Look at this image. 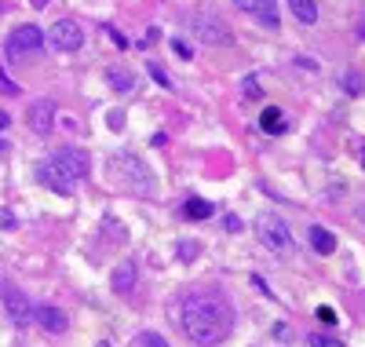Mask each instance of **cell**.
I'll return each instance as SVG.
<instances>
[{
    "instance_id": "cell-31",
    "label": "cell",
    "mask_w": 365,
    "mask_h": 347,
    "mask_svg": "<svg viewBox=\"0 0 365 347\" xmlns=\"http://www.w3.org/2000/svg\"><path fill=\"white\" fill-rule=\"evenodd\" d=\"M361 219H365V208H361Z\"/></svg>"
},
{
    "instance_id": "cell-28",
    "label": "cell",
    "mask_w": 365,
    "mask_h": 347,
    "mask_svg": "<svg viewBox=\"0 0 365 347\" xmlns=\"http://www.w3.org/2000/svg\"><path fill=\"white\" fill-rule=\"evenodd\" d=\"M358 37H365V15H361V22H358Z\"/></svg>"
},
{
    "instance_id": "cell-1",
    "label": "cell",
    "mask_w": 365,
    "mask_h": 347,
    "mask_svg": "<svg viewBox=\"0 0 365 347\" xmlns=\"http://www.w3.org/2000/svg\"><path fill=\"white\" fill-rule=\"evenodd\" d=\"M179 322L187 329V336L201 347H216L230 336L234 329V307L227 303L223 293L216 289H201V293H190L182 296L179 303Z\"/></svg>"
},
{
    "instance_id": "cell-19",
    "label": "cell",
    "mask_w": 365,
    "mask_h": 347,
    "mask_svg": "<svg viewBox=\"0 0 365 347\" xmlns=\"http://www.w3.org/2000/svg\"><path fill=\"white\" fill-rule=\"evenodd\" d=\"M150 74H154V81H158V84H161V88H172V81H168V77H165V70H161V66H158V62H150Z\"/></svg>"
},
{
    "instance_id": "cell-9",
    "label": "cell",
    "mask_w": 365,
    "mask_h": 347,
    "mask_svg": "<svg viewBox=\"0 0 365 347\" xmlns=\"http://www.w3.org/2000/svg\"><path fill=\"white\" fill-rule=\"evenodd\" d=\"M4 293V303H8V311H11V318L19 322V326H26L29 318H34V307H29V300L19 293V289H11V286H4L0 289Z\"/></svg>"
},
{
    "instance_id": "cell-22",
    "label": "cell",
    "mask_w": 365,
    "mask_h": 347,
    "mask_svg": "<svg viewBox=\"0 0 365 347\" xmlns=\"http://www.w3.org/2000/svg\"><path fill=\"white\" fill-rule=\"evenodd\" d=\"M143 347H168V343H165V336H158V333H146V336H143Z\"/></svg>"
},
{
    "instance_id": "cell-18",
    "label": "cell",
    "mask_w": 365,
    "mask_h": 347,
    "mask_svg": "<svg viewBox=\"0 0 365 347\" xmlns=\"http://www.w3.org/2000/svg\"><path fill=\"white\" fill-rule=\"evenodd\" d=\"M311 347H347V343L336 340V336H322V333H314V336H311Z\"/></svg>"
},
{
    "instance_id": "cell-27",
    "label": "cell",
    "mask_w": 365,
    "mask_h": 347,
    "mask_svg": "<svg viewBox=\"0 0 365 347\" xmlns=\"http://www.w3.org/2000/svg\"><path fill=\"white\" fill-rule=\"evenodd\" d=\"M8 129V114H0V132H4Z\"/></svg>"
},
{
    "instance_id": "cell-29",
    "label": "cell",
    "mask_w": 365,
    "mask_h": 347,
    "mask_svg": "<svg viewBox=\"0 0 365 347\" xmlns=\"http://www.w3.org/2000/svg\"><path fill=\"white\" fill-rule=\"evenodd\" d=\"M48 4V0H34V8H44Z\"/></svg>"
},
{
    "instance_id": "cell-13",
    "label": "cell",
    "mask_w": 365,
    "mask_h": 347,
    "mask_svg": "<svg viewBox=\"0 0 365 347\" xmlns=\"http://www.w3.org/2000/svg\"><path fill=\"white\" fill-rule=\"evenodd\" d=\"M311 245L322 252V256H329V252H336V238H332L325 227H311Z\"/></svg>"
},
{
    "instance_id": "cell-2",
    "label": "cell",
    "mask_w": 365,
    "mask_h": 347,
    "mask_svg": "<svg viewBox=\"0 0 365 347\" xmlns=\"http://www.w3.org/2000/svg\"><path fill=\"white\" fill-rule=\"evenodd\" d=\"M84 176H88V154L81 146H63L41 161V183L63 198H70L77 191V183Z\"/></svg>"
},
{
    "instance_id": "cell-4",
    "label": "cell",
    "mask_w": 365,
    "mask_h": 347,
    "mask_svg": "<svg viewBox=\"0 0 365 347\" xmlns=\"http://www.w3.org/2000/svg\"><path fill=\"white\" fill-rule=\"evenodd\" d=\"M48 41H51L55 51H77V48L84 44V29H81L77 19H58V22L51 26Z\"/></svg>"
},
{
    "instance_id": "cell-16",
    "label": "cell",
    "mask_w": 365,
    "mask_h": 347,
    "mask_svg": "<svg viewBox=\"0 0 365 347\" xmlns=\"http://www.w3.org/2000/svg\"><path fill=\"white\" fill-rule=\"evenodd\" d=\"M344 91H351V96H361V91H365V74L347 70V74H344Z\"/></svg>"
},
{
    "instance_id": "cell-3",
    "label": "cell",
    "mask_w": 365,
    "mask_h": 347,
    "mask_svg": "<svg viewBox=\"0 0 365 347\" xmlns=\"http://www.w3.org/2000/svg\"><path fill=\"white\" fill-rule=\"evenodd\" d=\"M256 234H259L263 248H270L274 256H292V252H296V238H292V227H285L278 216H259V223H256Z\"/></svg>"
},
{
    "instance_id": "cell-25",
    "label": "cell",
    "mask_w": 365,
    "mask_h": 347,
    "mask_svg": "<svg viewBox=\"0 0 365 347\" xmlns=\"http://www.w3.org/2000/svg\"><path fill=\"white\" fill-rule=\"evenodd\" d=\"M223 227L237 234V231H241V219H237V216H227V219H223Z\"/></svg>"
},
{
    "instance_id": "cell-14",
    "label": "cell",
    "mask_w": 365,
    "mask_h": 347,
    "mask_svg": "<svg viewBox=\"0 0 365 347\" xmlns=\"http://www.w3.org/2000/svg\"><path fill=\"white\" fill-rule=\"evenodd\" d=\"M259 124H263L267 132H285V117H282L278 106H267V110L259 114Z\"/></svg>"
},
{
    "instance_id": "cell-12",
    "label": "cell",
    "mask_w": 365,
    "mask_h": 347,
    "mask_svg": "<svg viewBox=\"0 0 365 347\" xmlns=\"http://www.w3.org/2000/svg\"><path fill=\"white\" fill-rule=\"evenodd\" d=\"M110 281H113L117 293H132V286H135V267H132V263H120V267L113 271Z\"/></svg>"
},
{
    "instance_id": "cell-23",
    "label": "cell",
    "mask_w": 365,
    "mask_h": 347,
    "mask_svg": "<svg viewBox=\"0 0 365 347\" xmlns=\"http://www.w3.org/2000/svg\"><path fill=\"white\" fill-rule=\"evenodd\" d=\"M256 81H259V77H245V96H249V99L259 96V84H256Z\"/></svg>"
},
{
    "instance_id": "cell-32",
    "label": "cell",
    "mask_w": 365,
    "mask_h": 347,
    "mask_svg": "<svg viewBox=\"0 0 365 347\" xmlns=\"http://www.w3.org/2000/svg\"><path fill=\"white\" fill-rule=\"evenodd\" d=\"M0 8H4V4H0Z\"/></svg>"
},
{
    "instance_id": "cell-26",
    "label": "cell",
    "mask_w": 365,
    "mask_h": 347,
    "mask_svg": "<svg viewBox=\"0 0 365 347\" xmlns=\"http://www.w3.org/2000/svg\"><path fill=\"white\" fill-rule=\"evenodd\" d=\"M106 34H110V37L117 41V48H125V44H128V41H125V37H120V34H117V29H110V26H106Z\"/></svg>"
},
{
    "instance_id": "cell-20",
    "label": "cell",
    "mask_w": 365,
    "mask_h": 347,
    "mask_svg": "<svg viewBox=\"0 0 365 347\" xmlns=\"http://www.w3.org/2000/svg\"><path fill=\"white\" fill-rule=\"evenodd\" d=\"M314 314H318V318H322L325 326H336V311H332V307H318Z\"/></svg>"
},
{
    "instance_id": "cell-17",
    "label": "cell",
    "mask_w": 365,
    "mask_h": 347,
    "mask_svg": "<svg viewBox=\"0 0 365 347\" xmlns=\"http://www.w3.org/2000/svg\"><path fill=\"white\" fill-rule=\"evenodd\" d=\"M110 84H113L117 91H128V88H132V77H128L125 70H110Z\"/></svg>"
},
{
    "instance_id": "cell-7",
    "label": "cell",
    "mask_w": 365,
    "mask_h": 347,
    "mask_svg": "<svg viewBox=\"0 0 365 347\" xmlns=\"http://www.w3.org/2000/svg\"><path fill=\"white\" fill-rule=\"evenodd\" d=\"M26 121H29V129H34L37 136H48L51 124H55V103L51 99H37L34 106H29Z\"/></svg>"
},
{
    "instance_id": "cell-21",
    "label": "cell",
    "mask_w": 365,
    "mask_h": 347,
    "mask_svg": "<svg viewBox=\"0 0 365 347\" xmlns=\"http://www.w3.org/2000/svg\"><path fill=\"white\" fill-rule=\"evenodd\" d=\"M175 252H182V260H194L197 245H194V241H179V245H175Z\"/></svg>"
},
{
    "instance_id": "cell-8",
    "label": "cell",
    "mask_w": 365,
    "mask_h": 347,
    "mask_svg": "<svg viewBox=\"0 0 365 347\" xmlns=\"http://www.w3.org/2000/svg\"><path fill=\"white\" fill-rule=\"evenodd\" d=\"M34 322L44 329V333H51V336H58V333H66V314L58 311V307H34Z\"/></svg>"
},
{
    "instance_id": "cell-15",
    "label": "cell",
    "mask_w": 365,
    "mask_h": 347,
    "mask_svg": "<svg viewBox=\"0 0 365 347\" xmlns=\"http://www.w3.org/2000/svg\"><path fill=\"white\" fill-rule=\"evenodd\" d=\"M182 216H187V219H208L212 216V205L205 198H190L187 205H182Z\"/></svg>"
},
{
    "instance_id": "cell-11",
    "label": "cell",
    "mask_w": 365,
    "mask_h": 347,
    "mask_svg": "<svg viewBox=\"0 0 365 347\" xmlns=\"http://www.w3.org/2000/svg\"><path fill=\"white\" fill-rule=\"evenodd\" d=\"M289 8H292V15L303 26H314L318 22V4H314V0H289Z\"/></svg>"
},
{
    "instance_id": "cell-6",
    "label": "cell",
    "mask_w": 365,
    "mask_h": 347,
    "mask_svg": "<svg viewBox=\"0 0 365 347\" xmlns=\"http://www.w3.org/2000/svg\"><path fill=\"white\" fill-rule=\"evenodd\" d=\"M234 8L249 11L252 19H259L267 29H278V0H234Z\"/></svg>"
},
{
    "instance_id": "cell-10",
    "label": "cell",
    "mask_w": 365,
    "mask_h": 347,
    "mask_svg": "<svg viewBox=\"0 0 365 347\" xmlns=\"http://www.w3.org/2000/svg\"><path fill=\"white\" fill-rule=\"evenodd\" d=\"M194 34H197L205 44H227V41H230V34L216 26V19H197V22H194Z\"/></svg>"
},
{
    "instance_id": "cell-5",
    "label": "cell",
    "mask_w": 365,
    "mask_h": 347,
    "mask_svg": "<svg viewBox=\"0 0 365 347\" xmlns=\"http://www.w3.org/2000/svg\"><path fill=\"white\" fill-rule=\"evenodd\" d=\"M41 44H44V34L29 22V26H19L15 34L8 37V55L11 59H22L26 51H41Z\"/></svg>"
},
{
    "instance_id": "cell-24",
    "label": "cell",
    "mask_w": 365,
    "mask_h": 347,
    "mask_svg": "<svg viewBox=\"0 0 365 347\" xmlns=\"http://www.w3.org/2000/svg\"><path fill=\"white\" fill-rule=\"evenodd\" d=\"M172 48L179 51V59H194V51H190V44H182V41H175Z\"/></svg>"
},
{
    "instance_id": "cell-30",
    "label": "cell",
    "mask_w": 365,
    "mask_h": 347,
    "mask_svg": "<svg viewBox=\"0 0 365 347\" xmlns=\"http://www.w3.org/2000/svg\"><path fill=\"white\" fill-rule=\"evenodd\" d=\"M361 165H365V154H361Z\"/></svg>"
}]
</instances>
